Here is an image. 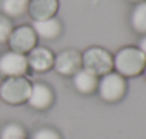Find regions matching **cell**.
<instances>
[{
  "label": "cell",
  "instance_id": "obj_1",
  "mask_svg": "<svg viewBox=\"0 0 146 139\" xmlns=\"http://www.w3.org/2000/svg\"><path fill=\"white\" fill-rule=\"evenodd\" d=\"M146 66V56L139 47L125 46L113 56V67L116 73L123 78H135L143 73Z\"/></svg>",
  "mask_w": 146,
  "mask_h": 139
},
{
  "label": "cell",
  "instance_id": "obj_2",
  "mask_svg": "<svg viewBox=\"0 0 146 139\" xmlns=\"http://www.w3.org/2000/svg\"><path fill=\"white\" fill-rule=\"evenodd\" d=\"M82 66L95 76H105L113 69V56L103 47L92 46L82 53Z\"/></svg>",
  "mask_w": 146,
  "mask_h": 139
},
{
  "label": "cell",
  "instance_id": "obj_3",
  "mask_svg": "<svg viewBox=\"0 0 146 139\" xmlns=\"http://www.w3.org/2000/svg\"><path fill=\"white\" fill-rule=\"evenodd\" d=\"M32 83L25 76L6 78L0 85V98L9 105H20L27 102Z\"/></svg>",
  "mask_w": 146,
  "mask_h": 139
},
{
  "label": "cell",
  "instance_id": "obj_4",
  "mask_svg": "<svg viewBox=\"0 0 146 139\" xmlns=\"http://www.w3.org/2000/svg\"><path fill=\"white\" fill-rule=\"evenodd\" d=\"M126 89L127 85L125 78L116 72L106 73L105 76H102V79L98 83L99 96L102 98V100L108 103H115L123 99V96L126 95Z\"/></svg>",
  "mask_w": 146,
  "mask_h": 139
},
{
  "label": "cell",
  "instance_id": "obj_5",
  "mask_svg": "<svg viewBox=\"0 0 146 139\" xmlns=\"http://www.w3.org/2000/svg\"><path fill=\"white\" fill-rule=\"evenodd\" d=\"M27 69H29L27 59L22 53L9 50L0 56V76L3 78L25 76Z\"/></svg>",
  "mask_w": 146,
  "mask_h": 139
},
{
  "label": "cell",
  "instance_id": "obj_6",
  "mask_svg": "<svg viewBox=\"0 0 146 139\" xmlns=\"http://www.w3.org/2000/svg\"><path fill=\"white\" fill-rule=\"evenodd\" d=\"M7 43L13 52L25 55V53H29L33 47H36L37 36L32 26L23 25V26H19L12 30V35H10Z\"/></svg>",
  "mask_w": 146,
  "mask_h": 139
},
{
  "label": "cell",
  "instance_id": "obj_7",
  "mask_svg": "<svg viewBox=\"0 0 146 139\" xmlns=\"http://www.w3.org/2000/svg\"><path fill=\"white\" fill-rule=\"evenodd\" d=\"M53 67L63 76H73L82 69V53L75 49H64L54 56Z\"/></svg>",
  "mask_w": 146,
  "mask_h": 139
},
{
  "label": "cell",
  "instance_id": "obj_8",
  "mask_svg": "<svg viewBox=\"0 0 146 139\" xmlns=\"http://www.w3.org/2000/svg\"><path fill=\"white\" fill-rule=\"evenodd\" d=\"M26 59L29 67H32L35 72H47L49 69L53 67L54 55L50 49L44 46H36L27 53Z\"/></svg>",
  "mask_w": 146,
  "mask_h": 139
},
{
  "label": "cell",
  "instance_id": "obj_9",
  "mask_svg": "<svg viewBox=\"0 0 146 139\" xmlns=\"http://www.w3.org/2000/svg\"><path fill=\"white\" fill-rule=\"evenodd\" d=\"M53 102V92L44 83H33L30 89V95L27 98V103L30 108L37 110L47 109Z\"/></svg>",
  "mask_w": 146,
  "mask_h": 139
},
{
  "label": "cell",
  "instance_id": "obj_10",
  "mask_svg": "<svg viewBox=\"0 0 146 139\" xmlns=\"http://www.w3.org/2000/svg\"><path fill=\"white\" fill-rule=\"evenodd\" d=\"M59 9V0H30L27 13L33 20H46L54 17Z\"/></svg>",
  "mask_w": 146,
  "mask_h": 139
},
{
  "label": "cell",
  "instance_id": "obj_11",
  "mask_svg": "<svg viewBox=\"0 0 146 139\" xmlns=\"http://www.w3.org/2000/svg\"><path fill=\"white\" fill-rule=\"evenodd\" d=\"M32 27L36 36L44 40H53L62 33V25L56 17H50L46 20H33Z\"/></svg>",
  "mask_w": 146,
  "mask_h": 139
},
{
  "label": "cell",
  "instance_id": "obj_12",
  "mask_svg": "<svg viewBox=\"0 0 146 139\" xmlns=\"http://www.w3.org/2000/svg\"><path fill=\"white\" fill-rule=\"evenodd\" d=\"M98 83H99L98 76L85 70L83 67L73 75V85H75V88L79 93H83V95L93 93L98 89Z\"/></svg>",
  "mask_w": 146,
  "mask_h": 139
},
{
  "label": "cell",
  "instance_id": "obj_13",
  "mask_svg": "<svg viewBox=\"0 0 146 139\" xmlns=\"http://www.w3.org/2000/svg\"><path fill=\"white\" fill-rule=\"evenodd\" d=\"M130 26L136 33L142 36L146 35V0L136 3L133 7L130 13Z\"/></svg>",
  "mask_w": 146,
  "mask_h": 139
},
{
  "label": "cell",
  "instance_id": "obj_14",
  "mask_svg": "<svg viewBox=\"0 0 146 139\" xmlns=\"http://www.w3.org/2000/svg\"><path fill=\"white\" fill-rule=\"evenodd\" d=\"M30 0H3L2 2V10L5 16L10 17H19L27 12Z\"/></svg>",
  "mask_w": 146,
  "mask_h": 139
},
{
  "label": "cell",
  "instance_id": "obj_15",
  "mask_svg": "<svg viewBox=\"0 0 146 139\" xmlns=\"http://www.w3.org/2000/svg\"><path fill=\"white\" fill-rule=\"evenodd\" d=\"M19 138H26V132L19 123H7L0 130V139H19Z\"/></svg>",
  "mask_w": 146,
  "mask_h": 139
},
{
  "label": "cell",
  "instance_id": "obj_16",
  "mask_svg": "<svg viewBox=\"0 0 146 139\" xmlns=\"http://www.w3.org/2000/svg\"><path fill=\"white\" fill-rule=\"evenodd\" d=\"M13 30V25L10 19L5 15H0V43H5L9 40Z\"/></svg>",
  "mask_w": 146,
  "mask_h": 139
},
{
  "label": "cell",
  "instance_id": "obj_17",
  "mask_svg": "<svg viewBox=\"0 0 146 139\" xmlns=\"http://www.w3.org/2000/svg\"><path fill=\"white\" fill-rule=\"evenodd\" d=\"M32 139H62V138L59 132H56L52 128H40L32 135Z\"/></svg>",
  "mask_w": 146,
  "mask_h": 139
},
{
  "label": "cell",
  "instance_id": "obj_18",
  "mask_svg": "<svg viewBox=\"0 0 146 139\" xmlns=\"http://www.w3.org/2000/svg\"><path fill=\"white\" fill-rule=\"evenodd\" d=\"M139 49L143 52V55L146 56V35L145 36H142V39H140V42H139Z\"/></svg>",
  "mask_w": 146,
  "mask_h": 139
},
{
  "label": "cell",
  "instance_id": "obj_19",
  "mask_svg": "<svg viewBox=\"0 0 146 139\" xmlns=\"http://www.w3.org/2000/svg\"><path fill=\"white\" fill-rule=\"evenodd\" d=\"M127 2H132V3H140V2H143V0H127Z\"/></svg>",
  "mask_w": 146,
  "mask_h": 139
},
{
  "label": "cell",
  "instance_id": "obj_20",
  "mask_svg": "<svg viewBox=\"0 0 146 139\" xmlns=\"http://www.w3.org/2000/svg\"><path fill=\"white\" fill-rule=\"evenodd\" d=\"M143 75H145V79H146V66H145V69H143Z\"/></svg>",
  "mask_w": 146,
  "mask_h": 139
},
{
  "label": "cell",
  "instance_id": "obj_21",
  "mask_svg": "<svg viewBox=\"0 0 146 139\" xmlns=\"http://www.w3.org/2000/svg\"><path fill=\"white\" fill-rule=\"evenodd\" d=\"M19 139H26V138H19Z\"/></svg>",
  "mask_w": 146,
  "mask_h": 139
}]
</instances>
